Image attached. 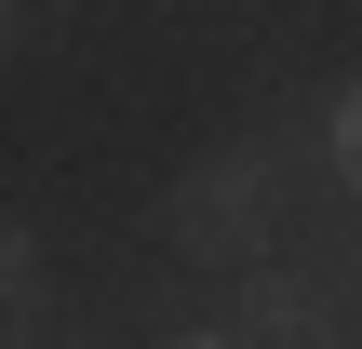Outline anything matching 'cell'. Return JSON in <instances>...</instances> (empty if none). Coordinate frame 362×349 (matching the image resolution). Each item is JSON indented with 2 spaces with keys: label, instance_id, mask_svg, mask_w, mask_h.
Listing matches in <instances>:
<instances>
[{
  "label": "cell",
  "instance_id": "obj_2",
  "mask_svg": "<svg viewBox=\"0 0 362 349\" xmlns=\"http://www.w3.org/2000/svg\"><path fill=\"white\" fill-rule=\"evenodd\" d=\"M202 336H349V323H336V282H242V309Z\"/></svg>",
  "mask_w": 362,
  "mask_h": 349
},
{
  "label": "cell",
  "instance_id": "obj_3",
  "mask_svg": "<svg viewBox=\"0 0 362 349\" xmlns=\"http://www.w3.org/2000/svg\"><path fill=\"white\" fill-rule=\"evenodd\" d=\"M322 161H336V188L362 202V81L336 94V108H322Z\"/></svg>",
  "mask_w": 362,
  "mask_h": 349
},
{
  "label": "cell",
  "instance_id": "obj_1",
  "mask_svg": "<svg viewBox=\"0 0 362 349\" xmlns=\"http://www.w3.org/2000/svg\"><path fill=\"white\" fill-rule=\"evenodd\" d=\"M269 215H282V148L242 135V148H215V161L175 188V256H202V269H255V256H269Z\"/></svg>",
  "mask_w": 362,
  "mask_h": 349
}]
</instances>
